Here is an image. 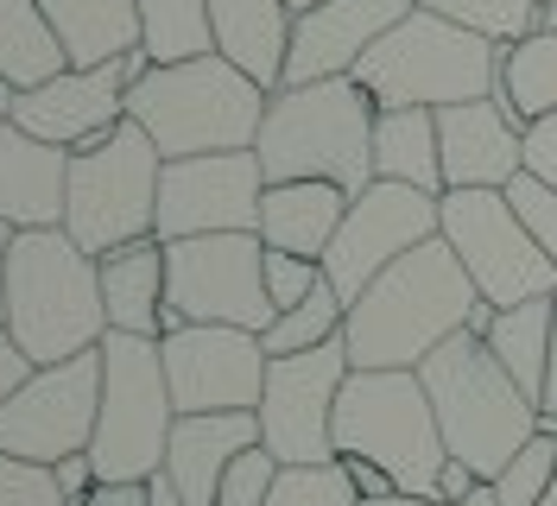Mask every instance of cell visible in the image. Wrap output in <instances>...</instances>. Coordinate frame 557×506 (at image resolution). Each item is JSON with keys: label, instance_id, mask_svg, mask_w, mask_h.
<instances>
[{"label": "cell", "instance_id": "cell-19", "mask_svg": "<svg viewBox=\"0 0 557 506\" xmlns=\"http://www.w3.org/2000/svg\"><path fill=\"white\" fill-rule=\"evenodd\" d=\"M444 146V190H507L525 171V127L500 96L437 108Z\"/></svg>", "mask_w": 557, "mask_h": 506}, {"label": "cell", "instance_id": "cell-38", "mask_svg": "<svg viewBox=\"0 0 557 506\" xmlns=\"http://www.w3.org/2000/svg\"><path fill=\"white\" fill-rule=\"evenodd\" d=\"M260 272H267V298H273V310H292V304H305L317 285H323V267H317V260H305V254H278V247H267Z\"/></svg>", "mask_w": 557, "mask_h": 506}, {"label": "cell", "instance_id": "cell-23", "mask_svg": "<svg viewBox=\"0 0 557 506\" xmlns=\"http://www.w3.org/2000/svg\"><path fill=\"white\" fill-rule=\"evenodd\" d=\"M292 7L285 0H209L215 51L235 70H247L267 96L285 89V58H292Z\"/></svg>", "mask_w": 557, "mask_h": 506}, {"label": "cell", "instance_id": "cell-10", "mask_svg": "<svg viewBox=\"0 0 557 506\" xmlns=\"http://www.w3.org/2000/svg\"><path fill=\"white\" fill-rule=\"evenodd\" d=\"M437 235L450 240V254L462 260L482 304H494V310H513V304L557 292V267L532 240V229L513 215L507 190H444V229Z\"/></svg>", "mask_w": 557, "mask_h": 506}, {"label": "cell", "instance_id": "cell-31", "mask_svg": "<svg viewBox=\"0 0 557 506\" xmlns=\"http://www.w3.org/2000/svg\"><path fill=\"white\" fill-rule=\"evenodd\" d=\"M343 323H348V304H343V292L323 279L305 304L278 310L273 323L260 330V342H267V355H305V348H323V342H343Z\"/></svg>", "mask_w": 557, "mask_h": 506}, {"label": "cell", "instance_id": "cell-1", "mask_svg": "<svg viewBox=\"0 0 557 506\" xmlns=\"http://www.w3.org/2000/svg\"><path fill=\"white\" fill-rule=\"evenodd\" d=\"M482 310L475 279L462 272L450 240H424L348 304L343 348L355 368H418L424 355H437L450 336L469 330V317Z\"/></svg>", "mask_w": 557, "mask_h": 506}, {"label": "cell", "instance_id": "cell-46", "mask_svg": "<svg viewBox=\"0 0 557 506\" xmlns=\"http://www.w3.org/2000/svg\"><path fill=\"white\" fill-rule=\"evenodd\" d=\"M13 114H20V83L0 76V127H13Z\"/></svg>", "mask_w": 557, "mask_h": 506}, {"label": "cell", "instance_id": "cell-35", "mask_svg": "<svg viewBox=\"0 0 557 506\" xmlns=\"http://www.w3.org/2000/svg\"><path fill=\"white\" fill-rule=\"evenodd\" d=\"M0 506H70V494L58 481V469L0 449Z\"/></svg>", "mask_w": 557, "mask_h": 506}, {"label": "cell", "instance_id": "cell-2", "mask_svg": "<svg viewBox=\"0 0 557 506\" xmlns=\"http://www.w3.org/2000/svg\"><path fill=\"white\" fill-rule=\"evenodd\" d=\"M374 114H381V101L355 76L273 89L260 139H253V159L267 171V184L323 177V184H343L348 197H361L374 184Z\"/></svg>", "mask_w": 557, "mask_h": 506}, {"label": "cell", "instance_id": "cell-18", "mask_svg": "<svg viewBox=\"0 0 557 506\" xmlns=\"http://www.w3.org/2000/svg\"><path fill=\"white\" fill-rule=\"evenodd\" d=\"M412 7L418 0H317L311 13L292 20L285 89L323 83V76H355V64H361Z\"/></svg>", "mask_w": 557, "mask_h": 506}, {"label": "cell", "instance_id": "cell-6", "mask_svg": "<svg viewBox=\"0 0 557 506\" xmlns=\"http://www.w3.org/2000/svg\"><path fill=\"white\" fill-rule=\"evenodd\" d=\"M336 462H374L399 494L437 501V474L450 462L437 411L418 368H355L336 399Z\"/></svg>", "mask_w": 557, "mask_h": 506}, {"label": "cell", "instance_id": "cell-42", "mask_svg": "<svg viewBox=\"0 0 557 506\" xmlns=\"http://www.w3.org/2000/svg\"><path fill=\"white\" fill-rule=\"evenodd\" d=\"M475 488H487V481L469 469V462H456V456H450V462H444V474H437V501H444V506H462Z\"/></svg>", "mask_w": 557, "mask_h": 506}, {"label": "cell", "instance_id": "cell-51", "mask_svg": "<svg viewBox=\"0 0 557 506\" xmlns=\"http://www.w3.org/2000/svg\"><path fill=\"white\" fill-rule=\"evenodd\" d=\"M285 7H292V13H311L317 0H285Z\"/></svg>", "mask_w": 557, "mask_h": 506}, {"label": "cell", "instance_id": "cell-9", "mask_svg": "<svg viewBox=\"0 0 557 506\" xmlns=\"http://www.w3.org/2000/svg\"><path fill=\"white\" fill-rule=\"evenodd\" d=\"M177 424V399L165 380V355L152 336H102V418L89 462L96 481H152L165 469V443Z\"/></svg>", "mask_w": 557, "mask_h": 506}, {"label": "cell", "instance_id": "cell-13", "mask_svg": "<svg viewBox=\"0 0 557 506\" xmlns=\"http://www.w3.org/2000/svg\"><path fill=\"white\" fill-rule=\"evenodd\" d=\"M102 418V348L70 355L58 368H33L20 393L0 399V449L58 469L70 456H89Z\"/></svg>", "mask_w": 557, "mask_h": 506}, {"label": "cell", "instance_id": "cell-15", "mask_svg": "<svg viewBox=\"0 0 557 506\" xmlns=\"http://www.w3.org/2000/svg\"><path fill=\"white\" fill-rule=\"evenodd\" d=\"M177 411H260L267 393V342L235 323H177L159 336Z\"/></svg>", "mask_w": 557, "mask_h": 506}, {"label": "cell", "instance_id": "cell-3", "mask_svg": "<svg viewBox=\"0 0 557 506\" xmlns=\"http://www.w3.org/2000/svg\"><path fill=\"white\" fill-rule=\"evenodd\" d=\"M418 380L431 393V411H437V431H444V449L456 462L494 481L520 456L525 443L545 431V411L532 393H520V380L487 355L482 336H450L437 355L418 361Z\"/></svg>", "mask_w": 557, "mask_h": 506}, {"label": "cell", "instance_id": "cell-7", "mask_svg": "<svg viewBox=\"0 0 557 506\" xmlns=\"http://www.w3.org/2000/svg\"><path fill=\"white\" fill-rule=\"evenodd\" d=\"M355 83L381 108H456L500 96V45L456 26L431 7H412L393 33L355 64Z\"/></svg>", "mask_w": 557, "mask_h": 506}, {"label": "cell", "instance_id": "cell-29", "mask_svg": "<svg viewBox=\"0 0 557 506\" xmlns=\"http://www.w3.org/2000/svg\"><path fill=\"white\" fill-rule=\"evenodd\" d=\"M500 101L513 108L520 127L557 114V26H539L520 45H500Z\"/></svg>", "mask_w": 557, "mask_h": 506}, {"label": "cell", "instance_id": "cell-4", "mask_svg": "<svg viewBox=\"0 0 557 506\" xmlns=\"http://www.w3.org/2000/svg\"><path fill=\"white\" fill-rule=\"evenodd\" d=\"M7 330L33 368H58L70 355L102 348V260L83 254L64 229H26L7 267Z\"/></svg>", "mask_w": 557, "mask_h": 506}, {"label": "cell", "instance_id": "cell-43", "mask_svg": "<svg viewBox=\"0 0 557 506\" xmlns=\"http://www.w3.org/2000/svg\"><path fill=\"white\" fill-rule=\"evenodd\" d=\"M343 469H348V481H355V494H361V501H386V494H399V488H393V474L374 469V462H343Z\"/></svg>", "mask_w": 557, "mask_h": 506}, {"label": "cell", "instance_id": "cell-24", "mask_svg": "<svg viewBox=\"0 0 557 506\" xmlns=\"http://www.w3.org/2000/svg\"><path fill=\"white\" fill-rule=\"evenodd\" d=\"M165 240L146 235L134 247H114L102 254V310H108V330L121 336H165Z\"/></svg>", "mask_w": 557, "mask_h": 506}, {"label": "cell", "instance_id": "cell-25", "mask_svg": "<svg viewBox=\"0 0 557 506\" xmlns=\"http://www.w3.org/2000/svg\"><path fill=\"white\" fill-rule=\"evenodd\" d=\"M51 33L64 45L70 70H102L139 51V7L134 0H38Z\"/></svg>", "mask_w": 557, "mask_h": 506}, {"label": "cell", "instance_id": "cell-44", "mask_svg": "<svg viewBox=\"0 0 557 506\" xmlns=\"http://www.w3.org/2000/svg\"><path fill=\"white\" fill-rule=\"evenodd\" d=\"M552 310H557V292H552ZM539 411L557 418V317H552V361H545V393H539Z\"/></svg>", "mask_w": 557, "mask_h": 506}, {"label": "cell", "instance_id": "cell-41", "mask_svg": "<svg viewBox=\"0 0 557 506\" xmlns=\"http://www.w3.org/2000/svg\"><path fill=\"white\" fill-rule=\"evenodd\" d=\"M26 380H33V361H26V348L13 342V330L0 323V399H7V393H20Z\"/></svg>", "mask_w": 557, "mask_h": 506}, {"label": "cell", "instance_id": "cell-50", "mask_svg": "<svg viewBox=\"0 0 557 506\" xmlns=\"http://www.w3.org/2000/svg\"><path fill=\"white\" fill-rule=\"evenodd\" d=\"M539 26H557V0H545V13H539Z\"/></svg>", "mask_w": 557, "mask_h": 506}, {"label": "cell", "instance_id": "cell-33", "mask_svg": "<svg viewBox=\"0 0 557 506\" xmlns=\"http://www.w3.org/2000/svg\"><path fill=\"white\" fill-rule=\"evenodd\" d=\"M552 481H557V431L545 424V431L525 443L520 456H513L507 469L494 474L487 488H494V506H539Z\"/></svg>", "mask_w": 557, "mask_h": 506}, {"label": "cell", "instance_id": "cell-45", "mask_svg": "<svg viewBox=\"0 0 557 506\" xmlns=\"http://www.w3.org/2000/svg\"><path fill=\"white\" fill-rule=\"evenodd\" d=\"M13 240H20V229L0 222V323H7V267H13Z\"/></svg>", "mask_w": 557, "mask_h": 506}, {"label": "cell", "instance_id": "cell-36", "mask_svg": "<svg viewBox=\"0 0 557 506\" xmlns=\"http://www.w3.org/2000/svg\"><path fill=\"white\" fill-rule=\"evenodd\" d=\"M273 481H278V456L267 449V443H253L242 462L222 474L215 506H267V501H273Z\"/></svg>", "mask_w": 557, "mask_h": 506}, {"label": "cell", "instance_id": "cell-22", "mask_svg": "<svg viewBox=\"0 0 557 506\" xmlns=\"http://www.w3.org/2000/svg\"><path fill=\"white\" fill-rule=\"evenodd\" d=\"M348 190L343 184H323V177H285V184H267L260 197V240L278 247V254H305L323 267L330 240L348 215Z\"/></svg>", "mask_w": 557, "mask_h": 506}, {"label": "cell", "instance_id": "cell-40", "mask_svg": "<svg viewBox=\"0 0 557 506\" xmlns=\"http://www.w3.org/2000/svg\"><path fill=\"white\" fill-rule=\"evenodd\" d=\"M525 171L557 190V114H545V121L525 127Z\"/></svg>", "mask_w": 557, "mask_h": 506}, {"label": "cell", "instance_id": "cell-8", "mask_svg": "<svg viewBox=\"0 0 557 506\" xmlns=\"http://www.w3.org/2000/svg\"><path fill=\"white\" fill-rule=\"evenodd\" d=\"M159 177H165V152L139 121H121L108 139L70 152L64 235L96 260L159 235Z\"/></svg>", "mask_w": 557, "mask_h": 506}, {"label": "cell", "instance_id": "cell-14", "mask_svg": "<svg viewBox=\"0 0 557 506\" xmlns=\"http://www.w3.org/2000/svg\"><path fill=\"white\" fill-rule=\"evenodd\" d=\"M437 229H444V197L374 177L361 197L348 202L343 229H336L330 254H323V279L343 292V304H355L393 260H406L412 247L437 240Z\"/></svg>", "mask_w": 557, "mask_h": 506}, {"label": "cell", "instance_id": "cell-32", "mask_svg": "<svg viewBox=\"0 0 557 506\" xmlns=\"http://www.w3.org/2000/svg\"><path fill=\"white\" fill-rule=\"evenodd\" d=\"M418 7L494 38V45H520L525 33H539V13H545V0H418Z\"/></svg>", "mask_w": 557, "mask_h": 506}, {"label": "cell", "instance_id": "cell-16", "mask_svg": "<svg viewBox=\"0 0 557 506\" xmlns=\"http://www.w3.org/2000/svg\"><path fill=\"white\" fill-rule=\"evenodd\" d=\"M267 171L253 152H203L165 159L159 177V240L190 235H260Z\"/></svg>", "mask_w": 557, "mask_h": 506}, {"label": "cell", "instance_id": "cell-27", "mask_svg": "<svg viewBox=\"0 0 557 506\" xmlns=\"http://www.w3.org/2000/svg\"><path fill=\"white\" fill-rule=\"evenodd\" d=\"M552 298H532V304H513V310H494L487 317V355L500 361V368L520 380V393H545V361H552Z\"/></svg>", "mask_w": 557, "mask_h": 506}, {"label": "cell", "instance_id": "cell-34", "mask_svg": "<svg viewBox=\"0 0 557 506\" xmlns=\"http://www.w3.org/2000/svg\"><path fill=\"white\" fill-rule=\"evenodd\" d=\"M355 481L343 462H317V469H278L273 501L267 506H355Z\"/></svg>", "mask_w": 557, "mask_h": 506}, {"label": "cell", "instance_id": "cell-30", "mask_svg": "<svg viewBox=\"0 0 557 506\" xmlns=\"http://www.w3.org/2000/svg\"><path fill=\"white\" fill-rule=\"evenodd\" d=\"M139 7V51L152 64H190L215 51L209 0H134Z\"/></svg>", "mask_w": 557, "mask_h": 506}, {"label": "cell", "instance_id": "cell-47", "mask_svg": "<svg viewBox=\"0 0 557 506\" xmlns=\"http://www.w3.org/2000/svg\"><path fill=\"white\" fill-rule=\"evenodd\" d=\"M355 506H444V501H418V494H386V501H355Z\"/></svg>", "mask_w": 557, "mask_h": 506}, {"label": "cell", "instance_id": "cell-48", "mask_svg": "<svg viewBox=\"0 0 557 506\" xmlns=\"http://www.w3.org/2000/svg\"><path fill=\"white\" fill-rule=\"evenodd\" d=\"M462 506H494V488H475V494H469Z\"/></svg>", "mask_w": 557, "mask_h": 506}, {"label": "cell", "instance_id": "cell-26", "mask_svg": "<svg viewBox=\"0 0 557 506\" xmlns=\"http://www.w3.org/2000/svg\"><path fill=\"white\" fill-rule=\"evenodd\" d=\"M374 177L444 197L437 108H381V114H374Z\"/></svg>", "mask_w": 557, "mask_h": 506}, {"label": "cell", "instance_id": "cell-17", "mask_svg": "<svg viewBox=\"0 0 557 506\" xmlns=\"http://www.w3.org/2000/svg\"><path fill=\"white\" fill-rule=\"evenodd\" d=\"M146 70H152L146 51H127V58H114V64H102V70H58L51 83L20 89L13 127L51 139V146H64V152H83V146L108 139L127 121V89H134Z\"/></svg>", "mask_w": 557, "mask_h": 506}, {"label": "cell", "instance_id": "cell-12", "mask_svg": "<svg viewBox=\"0 0 557 506\" xmlns=\"http://www.w3.org/2000/svg\"><path fill=\"white\" fill-rule=\"evenodd\" d=\"M348 361L343 342H323L305 355H273L267 361V393H260V443L278 456V469H317L336 462V399H343Z\"/></svg>", "mask_w": 557, "mask_h": 506}, {"label": "cell", "instance_id": "cell-49", "mask_svg": "<svg viewBox=\"0 0 557 506\" xmlns=\"http://www.w3.org/2000/svg\"><path fill=\"white\" fill-rule=\"evenodd\" d=\"M545 424H552V431H557V418H545ZM539 506H557V481H552V488H545V501H539Z\"/></svg>", "mask_w": 557, "mask_h": 506}, {"label": "cell", "instance_id": "cell-5", "mask_svg": "<svg viewBox=\"0 0 557 506\" xmlns=\"http://www.w3.org/2000/svg\"><path fill=\"white\" fill-rule=\"evenodd\" d=\"M127 121H139L165 159L203 152H253L267 121V89L235 70L222 51L190 64H152L127 89Z\"/></svg>", "mask_w": 557, "mask_h": 506}, {"label": "cell", "instance_id": "cell-39", "mask_svg": "<svg viewBox=\"0 0 557 506\" xmlns=\"http://www.w3.org/2000/svg\"><path fill=\"white\" fill-rule=\"evenodd\" d=\"M70 506H184V494L172 488V474L159 469L152 481H96Z\"/></svg>", "mask_w": 557, "mask_h": 506}, {"label": "cell", "instance_id": "cell-37", "mask_svg": "<svg viewBox=\"0 0 557 506\" xmlns=\"http://www.w3.org/2000/svg\"><path fill=\"white\" fill-rule=\"evenodd\" d=\"M507 202H513V215L532 229V240L545 247V260L557 267V190L552 184H539L532 171H520V177L507 184Z\"/></svg>", "mask_w": 557, "mask_h": 506}, {"label": "cell", "instance_id": "cell-11", "mask_svg": "<svg viewBox=\"0 0 557 506\" xmlns=\"http://www.w3.org/2000/svg\"><path fill=\"white\" fill-rule=\"evenodd\" d=\"M267 240L260 235H190L165 240V330L177 323H235V330H267L278 310L267 298Z\"/></svg>", "mask_w": 557, "mask_h": 506}, {"label": "cell", "instance_id": "cell-21", "mask_svg": "<svg viewBox=\"0 0 557 506\" xmlns=\"http://www.w3.org/2000/svg\"><path fill=\"white\" fill-rule=\"evenodd\" d=\"M70 152L26 127H0V222L26 229H64Z\"/></svg>", "mask_w": 557, "mask_h": 506}, {"label": "cell", "instance_id": "cell-28", "mask_svg": "<svg viewBox=\"0 0 557 506\" xmlns=\"http://www.w3.org/2000/svg\"><path fill=\"white\" fill-rule=\"evenodd\" d=\"M58 70H70V58L51 33V20H45V7L38 0H0V76L20 89H38Z\"/></svg>", "mask_w": 557, "mask_h": 506}, {"label": "cell", "instance_id": "cell-20", "mask_svg": "<svg viewBox=\"0 0 557 506\" xmlns=\"http://www.w3.org/2000/svg\"><path fill=\"white\" fill-rule=\"evenodd\" d=\"M260 443V411H177L165 443V474L184 506H215L222 474Z\"/></svg>", "mask_w": 557, "mask_h": 506}]
</instances>
